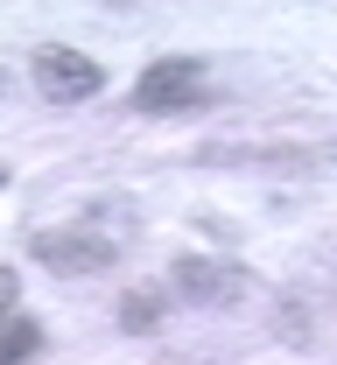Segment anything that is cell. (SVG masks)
<instances>
[{"instance_id":"1","label":"cell","mask_w":337,"mask_h":365,"mask_svg":"<svg viewBox=\"0 0 337 365\" xmlns=\"http://www.w3.org/2000/svg\"><path fill=\"white\" fill-rule=\"evenodd\" d=\"M211 98V71L197 63V56H162V63H147L141 85H134V106H141L147 120H169V113H197Z\"/></svg>"},{"instance_id":"2","label":"cell","mask_w":337,"mask_h":365,"mask_svg":"<svg viewBox=\"0 0 337 365\" xmlns=\"http://www.w3.org/2000/svg\"><path fill=\"white\" fill-rule=\"evenodd\" d=\"M28 78H36V91L43 98H56V106H78V98H98V85H105V71H98L85 49H63L49 43L28 56Z\"/></svg>"},{"instance_id":"3","label":"cell","mask_w":337,"mask_h":365,"mask_svg":"<svg viewBox=\"0 0 337 365\" xmlns=\"http://www.w3.org/2000/svg\"><path fill=\"white\" fill-rule=\"evenodd\" d=\"M36 253H43L49 267H63V274L113 267V239H105V232H43V239H36Z\"/></svg>"},{"instance_id":"4","label":"cell","mask_w":337,"mask_h":365,"mask_svg":"<svg viewBox=\"0 0 337 365\" xmlns=\"http://www.w3.org/2000/svg\"><path fill=\"white\" fill-rule=\"evenodd\" d=\"M176 281L190 288L197 302H225V295H239V274L211 267V260H183V267H176Z\"/></svg>"},{"instance_id":"5","label":"cell","mask_w":337,"mask_h":365,"mask_svg":"<svg viewBox=\"0 0 337 365\" xmlns=\"http://www.w3.org/2000/svg\"><path fill=\"white\" fill-rule=\"evenodd\" d=\"M43 351V323L36 317H7L0 323V365H28Z\"/></svg>"},{"instance_id":"6","label":"cell","mask_w":337,"mask_h":365,"mask_svg":"<svg viewBox=\"0 0 337 365\" xmlns=\"http://www.w3.org/2000/svg\"><path fill=\"white\" fill-rule=\"evenodd\" d=\"M147 317H155V295H134V302H127V323H134V330H155Z\"/></svg>"},{"instance_id":"7","label":"cell","mask_w":337,"mask_h":365,"mask_svg":"<svg viewBox=\"0 0 337 365\" xmlns=\"http://www.w3.org/2000/svg\"><path fill=\"white\" fill-rule=\"evenodd\" d=\"M14 295H21V281H14V274H7V267H0V323H7V317H14Z\"/></svg>"}]
</instances>
